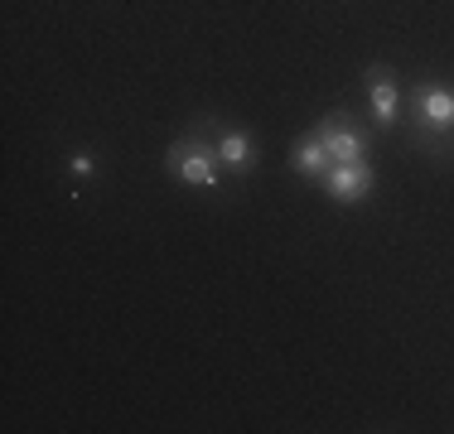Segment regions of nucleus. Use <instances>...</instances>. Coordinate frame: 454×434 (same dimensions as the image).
Segmentation results:
<instances>
[{
    "label": "nucleus",
    "mask_w": 454,
    "mask_h": 434,
    "mask_svg": "<svg viewBox=\"0 0 454 434\" xmlns=\"http://www.w3.org/2000/svg\"><path fill=\"white\" fill-rule=\"evenodd\" d=\"M165 174L179 189H199V193H223V159H218V116H193L189 126L169 140L165 150Z\"/></svg>",
    "instance_id": "nucleus-1"
},
{
    "label": "nucleus",
    "mask_w": 454,
    "mask_h": 434,
    "mask_svg": "<svg viewBox=\"0 0 454 434\" xmlns=\"http://www.w3.org/2000/svg\"><path fill=\"white\" fill-rule=\"evenodd\" d=\"M406 121V140L416 155L430 159H450L454 155V87L420 78L411 87V116Z\"/></svg>",
    "instance_id": "nucleus-2"
},
{
    "label": "nucleus",
    "mask_w": 454,
    "mask_h": 434,
    "mask_svg": "<svg viewBox=\"0 0 454 434\" xmlns=\"http://www.w3.org/2000/svg\"><path fill=\"white\" fill-rule=\"evenodd\" d=\"M315 140L333 155V165H348V159H372V121H358L353 112H324L315 126Z\"/></svg>",
    "instance_id": "nucleus-3"
},
{
    "label": "nucleus",
    "mask_w": 454,
    "mask_h": 434,
    "mask_svg": "<svg viewBox=\"0 0 454 434\" xmlns=\"http://www.w3.org/2000/svg\"><path fill=\"white\" fill-rule=\"evenodd\" d=\"M363 87H367V121H372V130H382V136L402 130V78H396L392 63H367Z\"/></svg>",
    "instance_id": "nucleus-4"
},
{
    "label": "nucleus",
    "mask_w": 454,
    "mask_h": 434,
    "mask_svg": "<svg viewBox=\"0 0 454 434\" xmlns=\"http://www.w3.org/2000/svg\"><path fill=\"white\" fill-rule=\"evenodd\" d=\"M377 189V165L372 159H348V165H333L329 174L319 179V193L339 208H358V203L372 198Z\"/></svg>",
    "instance_id": "nucleus-5"
},
{
    "label": "nucleus",
    "mask_w": 454,
    "mask_h": 434,
    "mask_svg": "<svg viewBox=\"0 0 454 434\" xmlns=\"http://www.w3.org/2000/svg\"><path fill=\"white\" fill-rule=\"evenodd\" d=\"M218 159H223V169L232 174V179H252L256 174V136L247 126H237V121H223L218 116Z\"/></svg>",
    "instance_id": "nucleus-6"
},
{
    "label": "nucleus",
    "mask_w": 454,
    "mask_h": 434,
    "mask_svg": "<svg viewBox=\"0 0 454 434\" xmlns=\"http://www.w3.org/2000/svg\"><path fill=\"white\" fill-rule=\"evenodd\" d=\"M290 169H295L300 179H315V183L333 169V155H329V150H324L319 140H315V130H305V136L290 140Z\"/></svg>",
    "instance_id": "nucleus-7"
},
{
    "label": "nucleus",
    "mask_w": 454,
    "mask_h": 434,
    "mask_svg": "<svg viewBox=\"0 0 454 434\" xmlns=\"http://www.w3.org/2000/svg\"><path fill=\"white\" fill-rule=\"evenodd\" d=\"M63 169H68V179H92V174H97V155H92L88 145H78V150H68Z\"/></svg>",
    "instance_id": "nucleus-8"
}]
</instances>
